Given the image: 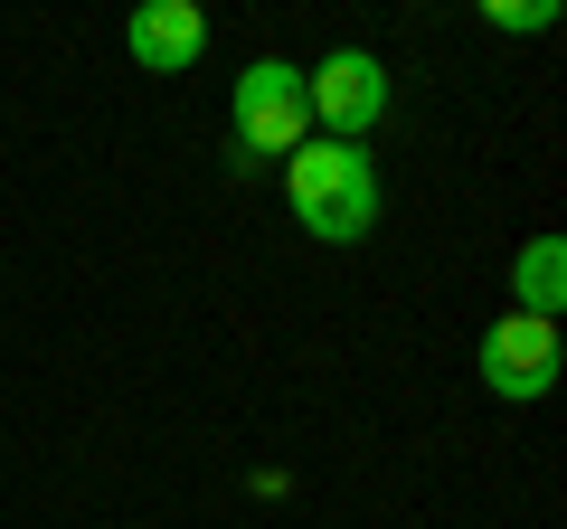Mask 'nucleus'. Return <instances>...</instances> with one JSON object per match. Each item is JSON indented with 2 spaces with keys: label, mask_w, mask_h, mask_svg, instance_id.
Here are the masks:
<instances>
[{
  "label": "nucleus",
  "mask_w": 567,
  "mask_h": 529,
  "mask_svg": "<svg viewBox=\"0 0 567 529\" xmlns=\"http://www.w3.org/2000/svg\"><path fill=\"white\" fill-rule=\"evenodd\" d=\"M473 369H483V387L502 407H539L548 387H558V322L502 312V322L483 331V350H473Z\"/></svg>",
  "instance_id": "nucleus-4"
},
{
  "label": "nucleus",
  "mask_w": 567,
  "mask_h": 529,
  "mask_svg": "<svg viewBox=\"0 0 567 529\" xmlns=\"http://www.w3.org/2000/svg\"><path fill=\"white\" fill-rule=\"evenodd\" d=\"M284 199H293V218H303V237H322V246H360L369 227H379V170H369L360 143H331V133H312V143L284 162Z\"/></svg>",
  "instance_id": "nucleus-1"
},
{
  "label": "nucleus",
  "mask_w": 567,
  "mask_h": 529,
  "mask_svg": "<svg viewBox=\"0 0 567 529\" xmlns=\"http://www.w3.org/2000/svg\"><path fill=\"white\" fill-rule=\"evenodd\" d=\"M303 95H312V133L369 143V123L388 114V66L369 58V48H331L322 66H303Z\"/></svg>",
  "instance_id": "nucleus-3"
},
{
  "label": "nucleus",
  "mask_w": 567,
  "mask_h": 529,
  "mask_svg": "<svg viewBox=\"0 0 567 529\" xmlns=\"http://www.w3.org/2000/svg\"><path fill=\"white\" fill-rule=\"evenodd\" d=\"M558 303H567V246L558 237H529L520 256H511V312L558 322Z\"/></svg>",
  "instance_id": "nucleus-6"
},
{
  "label": "nucleus",
  "mask_w": 567,
  "mask_h": 529,
  "mask_svg": "<svg viewBox=\"0 0 567 529\" xmlns=\"http://www.w3.org/2000/svg\"><path fill=\"white\" fill-rule=\"evenodd\" d=\"M227 123H237V162H293L312 143V95H303V66L256 58L227 95Z\"/></svg>",
  "instance_id": "nucleus-2"
},
{
  "label": "nucleus",
  "mask_w": 567,
  "mask_h": 529,
  "mask_svg": "<svg viewBox=\"0 0 567 529\" xmlns=\"http://www.w3.org/2000/svg\"><path fill=\"white\" fill-rule=\"evenodd\" d=\"M123 48H133V66H152V76H189V66L208 58V10L199 0H142L133 20H123Z\"/></svg>",
  "instance_id": "nucleus-5"
},
{
  "label": "nucleus",
  "mask_w": 567,
  "mask_h": 529,
  "mask_svg": "<svg viewBox=\"0 0 567 529\" xmlns=\"http://www.w3.org/2000/svg\"><path fill=\"white\" fill-rule=\"evenodd\" d=\"M483 29H511V39H539V29H558V0H483Z\"/></svg>",
  "instance_id": "nucleus-7"
}]
</instances>
